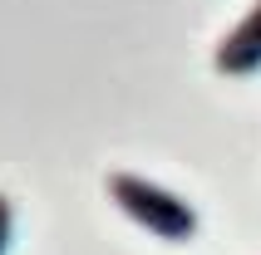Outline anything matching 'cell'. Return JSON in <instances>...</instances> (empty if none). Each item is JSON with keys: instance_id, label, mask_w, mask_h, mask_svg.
Listing matches in <instances>:
<instances>
[{"instance_id": "1", "label": "cell", "mask_w": 261, "mask_h": 255, "mask_svg": "<svg viewBox=\"0 0 261 255\" xmlns=\"http://www.w3.org/2000/svg\"><path fill=\"white\" fill-rule=\"evenodd\" d=\"M103 192H109V201H114L138 231H148V236H158V241H168V245H188L192 236L202 231V216H197L192 201H182L177 192L148 182L138 172H109V177H103Z\"/></svg>"}, {"instance_id": "2", "label": "cell", "mask_w": 261, "mask_h": 255, "mask_svg": "<svg viewBox=\"0 0 261 255\" xmlns=\"http://www.w3.org/2000/svg\"><path fill=\"white\" fill-rule=\"evenodd\" d=\"M212 69L222 79H251V74H261V0L217 40Z\"/></svg>"}, {"instance_id": "3", "label": "cell", "mask_w": 261, "mask_h": 255, "mask_svg": "<svg viewBox=\"0 0 261 255\" xmlns=\"http://www.w3.org/2000/svg\"><path fill=\"white\" fill-rule=\"evenodd\" d=\"M15 245V201L0 192V255H10Z\"/></svg>"}]
</instances>
